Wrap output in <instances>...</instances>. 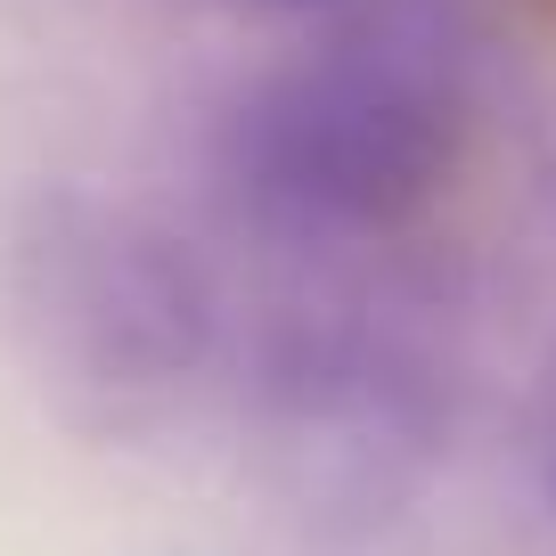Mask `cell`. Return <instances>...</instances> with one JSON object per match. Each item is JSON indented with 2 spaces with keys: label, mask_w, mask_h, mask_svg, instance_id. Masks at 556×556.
Returning <instances> with one entry per match:
<instances>
[{
  "label": "cell",
  "mask_w": 556,
  "mask_h": 556,
  "mask_svg": "<svg viewBox=\"0 0 556 556\" xmlns=\"http://www.w3.org/2000/svg\"><path fill=\"white\" fill-rule=\"evenodd\" d=\"M548 491H556V442H548Z\"/></svg>",
  "instance_id": "cell-4"
},
{
  "label": "cell",
  "mask_w": 556,
  "mask_h": 556,
  "mask_svg": "<svg viewBox=\"0 0 556 556\" xmlns=\"http://www.w3.org/2000/svg\"><path fill=\"white\" fill-rule=\"evenodd\" d=\"M270 9H319V0H270Z\"/></svg>",
  "instance_id": "cell-3"
},
{
  "label": "cell",
  "mask_w": 556,
  "mask_h": 556,
  "mask_svg": "<svg viewBox=\"0 0 556 556\" xmlns=\"http://www.w3.org/2000/svg\"><path fill=\"white\" fill-rule=\"evenodd\" d=\"M25 368L83 434H139L189 393L205 361V278L164 229L123 205H50L17 245Z\"/></svg>",
  "instance_id": "cell-1"
},
{
  "label": "cell",
  "mask_w": 556,
  "mask_h": 556,
  "mask_svg": "<svg viewBox=\"0 0 556 556\" xmlns=\"http://www.w3.org/2000/svg\"><path fill=\"white\" fill-rule=\"evenodd\" d=\"M467 99L442 41L368 25L238 115V180L295 222H401L458 164Z\"/></svg>",
  "instance_id": "cell-2"
}]
</instances>
